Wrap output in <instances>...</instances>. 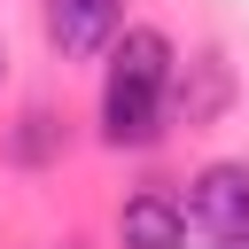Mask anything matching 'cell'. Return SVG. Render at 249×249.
I'll return each mask as SVG.
<instances>
[{
    "label": "cell",
    "instance_id": "6da1fadb",
    "mask_svg": "<svg viewBox=\"0 0 249 249\" xmlns=\"http://www.w3.org/2000/svg\"><path fill=\"white\" fill-rule=\"evenodd\" d=\"M171 39L156 23H132L109 39V78H101V132L109 148H148L163 132V93H171Z\"/></svg>",
    "mask_w": 249,
    "mask_h": 249
},
{
    "label": "cell",
    "instance_id": "7a4b0ae2",
    "mask_svg": "<svg viewBox=\"0 0 249 249\" xmlns=\"http://www.w3.org/2000/svg\"><path fill=\"white\" fill-rule=\"evenodd\" d=\"M226 101H233V62H226L218 47H195V54H179V62H171L163 117H179V124H210Z\"/></svg>",
    "mask_w": 249,
    "mask_h": 249
},
{
    "label": "cell",
    "instance_id": "3957f363",
    "mask_svg": "<svg viewBox=\"0 0 249 249\" xmlns=\"http://www.w3.org/2000/svg\"><path fill=\"white\" fill-rule=\"evenodd\" d=\"M179 210H187V218H195L210 241H233V233H249V163H202Z\"/></svg>",
    "mask_w": 249,
    "mask_h": 249
},
{
    "label": "cell",
    "instance_id": "277c9868",
    "mask_svg": "<svg viewBox=\"0 0 249 249\" xmlns=\"http://www.w3.org/2000/svg\"><path fill=\"white\" fill-rule=\"evenodd\" d=\"M117 23H124V0H47V39H54V54H70V62L101 54V47L117 39Z\"/></svg>",
    "mask_w": 249,
    "mask_h": 249
},
{
    "label": "cell",
    "instance_id": "5b68a950",
    "mask_svg": "<svg viewBox=\"0 0 249 249\" xmlns=\"http://www.w3.org/2000/svg\"><path fill=\"white\" fill-rule=\"evenodd\" d=\"M117 241H124V249H187V210H179V195L140 187V195L117 210Z\"/></svg>",
    "mask_w": 249,
    "mask_h": 249
},
{
    "label": "cell",
    "instance_id": "8992f818",
    "mask_svg": "<svg viewBox=\"0 0 249 249\" xmlns=\"http://www.w3.org/2000/svg\"><path fill=\"white\" fill-rule=\"evenodd\" d=\"M47 140H54V117H47V109H31V117H23V132H16V156H23V163H39V156H47Z\"/></svg>",
    "mask_w": 249,
    "mask_h": 249
},
{
    "label": "cell",
    "instance_id": "52a82bcc",
    "mask_svg": "<svg viewBox=\"0 0 249 249\" xmlns=\"http://www.w3.org/2000/svg\"><path fill=\"white\" fill-rule=\"evenodd\" d=\"M210 249H249V233H233V241H210Z\"/></svg>",
    "mask_w": 249,
    "mask_h": 249
},
{
    "label": "cell",
    "instance_id": "ba28073f",
    "mask_svg": "<svg viewBox=\"0 0 249 249\" xmlns=\"http://www.w3.org/2000/svg\"><path fill=\"white\" fill-rule=\"evenodd\" d=\"M62 249H78V241H62Z\"/></svg>",
    "mask_w": 249,
    "mask_h": 249
}]
</instances>
